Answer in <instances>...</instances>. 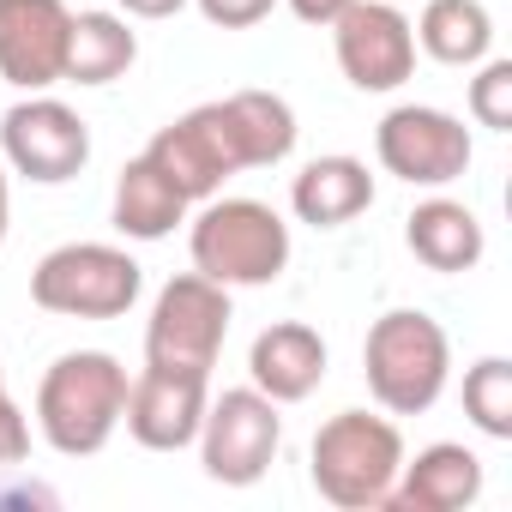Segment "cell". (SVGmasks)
I'll use <instances>...</instances> for the list:
<instances>
[{
    "mask_svg": "<svg viewBox=\"0 0 512 512\" xmlns=\"http://www.w3.org/2000/svg\"><path fill=\"white\" fill-rule=\"evenodd\" d=\"M127 410V368L109 350H67L37 380V434L61 458H97Z\"/></svg>",
    "mask_w": 512,
    "mask_h": 512,
    "instance_id": "1",
    "label": "cell"
},
{
    "mask_svg": "<svg viewBox=\"0 0 512 512\" xmlns=\"http://www.w3.org/2000/svg\"><path fill=\"white\" fill-rule=\"evenodd\" d=\"M193 272L223 290H260L278 284L290 266V223L266 199H205L187 235Z\"/></svg>",
    "mask_w": 512,
    "mask_h": 512,
    "instance_id": "2",
    "label": "cell"
},
{
    "mask_svg": "<svg viewBox=\"0 0 512 512\" xmlns=\"http://www.w3.org/2000/svg\"><path fill=\"white\" fill-rule=\"evenodd\" d=\"M362 374H368V392L386 416H422L440 404V392L452 380V344H446L434 314L392 308L368 326Z\"/></svg>",
    "mask_w": 512,
    "mask_h": 512,
    "instance_id": "3",
    "label": "cell"
},
{
    "mask_svg": "<svg viewBox=\"0 0 512 512\" xmlns=\"http://www.w3.org/2000/svg\"><path fill=\"white\" fill-rule=\"evenodd\" d=\"M314 488L344 506V512H368L386 506L398 470H404V434L392 416H368V410H338L320 434H314Z\"/></svg>",
    "mask_w": 512,
    "mask_h": 512,
    "instance_id": "4",
    "label": "cell"
},
{
    "mask_svg": "<svg viewBox=\"0 0 512 512\" xmlns=\"http://www.w3.org/2000/svg\"><path fill=\"white\" fill-rule=\"evenodd\" d=\"M145 290V272L127 247L109 241H67L43 253L31 272V302L61 320H121Z\"/></svg>",
    "mask_w": 512,
    "mask_h": 512,
    "instance_id": "5",
    "label": "cell"
},
{
    "mask_svg": "<svg viewBox=\"0 0 512 512\" xmlns=\"http://www.w3.org/2000/svg\"><path fill=\"white\" fill-rule=\"evenodd\" d=\"M229 338V290L181 272L157 290L151 320H145V362L151 368H181V374H211Z\"/></svg>",
    "mask_w": 512,
    "mask_h": 512,
    "instance_id": "6",
    "label": "cell"
},
{
    "mask_svg": "<svg viewBox=\"0 0 512 512\" xmlns=\"http://www.w3.org/2000/svg\"><path fill=\"white\" fill-rule=\"evenodd\" d=\"M284 446V416L260 386H229L223 398H205L199 422V458L205 476L223 488H253Z\"/></svg>",
    "mask_w": 512,
    "mask_h": 512,
    "instance_id": "7",
    "label": "cell"
},
{
    "mask_svg": "<svg viewBox=\"0 0 512 512\" xmlns=\"http://www.w3.org/2000/svg\"><path fill=\"white\" fill-rule=\"evenodd\" d=\"M145 157L157 163V175H163L187 205L223 193V181L247 169V151H241V133H235V115H229L223 97L187 109V115L169 121V127H157V139L145 145Z\"/></svg>",
    "mask_w": 512,
    "mask_h": 512,
    "instance_id": "8",
    "label": "cell"
},
{
    "mask_svg": "<svg viewBox=\"0 0 512 512\" xmlns=\"http://www.w3.org/2000/svg\"><path fill=\"white\" fill-rule=\"evenodd\" d=\"M0 163L37 187H61L91 163V127L61 97L31 91L25 103L0 115Z\"/></svg>",
    "mask_w": 512,
    "mask_h": 512,
    "instance_id": "9",
    "label": "cell"
},
{
    "mask_svg": "<svg viewBox=\"0 0 512 512\" xmlns=\"http://www.w3.org/2000/svg\"><path fill=\"white\" fill-rule=\"evenodd\" d=\"M374 157L386 175L410 181V187H452L476 145H470V127L446 109H428V103H398L380 127H374Z\"/></svg>",
    "mask_w": 512,
    "mask_h": 512,
    "instance_id": "10",
    "label": "cell"
},
{
    "mask_svg": "<svg viewBox=\"0 0 512 512\" xmlns=\"http://www.w3.org/2000/svg\"><path fill=\"white\" fill-rule=\"evenodd\" d=\"M326 31H332L338 67L356 91H398L416 73V31H410L404 7H392V0H356Z\"/></svg>",
    "mask_w": 512,
    "mask_h": 512,
    "instance_id": "11",
    "label": "cell"
},
{
    "mask_svg": "<svg viewBox=\"0 0 512 512\" xmlns=\"http://www.w3.org/2000/svg\"><path fill=\"white\" fill-rule=\"evenodd\" d=\"M205 398H211V374H181V368H139V380H127V434L145 452H181L199 440L205 422Z\"/></svg>",
    "mask_w": 512,
    "mask_h": 512,
    "instance_id": "12",
    "label": "cell"
},
{
    "mask_svg": "<svg viewBox=\"0 0 512 512\" xmlns=\"http://www.w3.org/2000/svg\"><path fill=\"white\" fill-rule=\"evenodd\" d=\"M67 37H73L67 0H0V79L13 91L61 85Z\"/></svg>",
    "mask_w": 512,
    "mask_h": 512,
    "instance_id": "13",
    "label": "cell"
},
{
    "mask_svg": "<svg viewBox=\"0 0 512 512\" xmlns=\"http://www.w3.org/2000/svg\"><path fill=\"white\" fill-rule=\"evenodd\" d=\"M247 374L272 404H302L326 380V338L314 326H302V320H278V326H266L260 338H253Z\"/></svg>",
    "mask_w": 512,
    "mask_h": 512,
    "instance_id": "14",
    "label": "cell"
},
{
    "mask_svg": "<svg viewBox=\"0 0 512 512\" xmlns=\"http://www.w3.org/2000/svg\"><path fill=\"white\" fill-rule=\"evenodd\" d=\"M482 494V458L458 440H434L422 446L416 458H404L386 506H404V512H458Z\"/></svg>",
    "mask_w": 512,
    "mask_h": 512,
    "instance_id": "15",
    "label": "cell"
},
{
    "mask_svg": "<svg viewBox=\"0 0 512 512\" xmlns=\"http://www.w3.org/2000/svg\"><path fill=\"white\" fill-rule=\"evenodd\" d=\"M404 241H410L416 260L428 272H440V278L476 272L482 253H488V235H482V223H476V211L464 199H422L404 217Z\"/></svg>",
    "mask_w": 512,
    "mask_h": 512,
    "instance_id": "16",
    "label": "cell"
},
{
    "mask_svg": "<svg viewBox=\"0 0 512 512\" xmlns=\"http://www.w3.org/2000/svg\"><path fill=\"white\" fill-rule=\"evenodd\" d=\"M368 205H374V175L362 157H314L290 181V211L314 229H344Z\"/></svg>",
    "mask_w": 512,
    "mask_h": 512,
    "instance_id": "17",
    "label": "cell"
},
{
    "mask_svg": "<svg viewBox=\"0 0 512 512\" xmlns=\"http://www.w3.org/2000/svg\"><path fill=\"white\" fill-rule=\"evenodd\" d=\"M410 31L416 49L440 67H476L494 49V19L482 0H422V19Z\"/></svg>",
    "mask_w": 512,
    "mask_h": 512,
    "instance_id": "18",
    "label": "cell"
},
{
    "mask_svg": "<svg viewBox=\"0 0 512 512\" xmlns=\"http://www.w3.org/2000/svg\"><path fill=\"white\" fill-rule=\"evenodd\" d=\"M175 223H187V199L157 175V163L139 151L121 175H115V229L133 241H163L175 235Z\"/></svg>",
    "mask_w": 512,
    "mask_h": 512,
    "instance_id": "19",
    "label": "cell"
},
{
    "mask_svg": "<svg viewBox=\"0 0 512 512\" xmlns=\"http://www.w3.org/2000/svg\"><path fill=\"white\" fill-rule=\"evenodd\" d=\"M139 61V37L121 13H73L67 37V85H115Z\"/></svg>",
    "mask_w": 512,
    "mask_h": 512,
    "instance_id": "20",
    "label": "cell"
},
{
    "mask_svg": "<svg viewBox=\"0 0 512 512\" xmlns=\"http://www.w3.org/2000/svg\"><path fill=\"white\" fill-rule=\"evenodd\" d=\"M229 115H235V133H241V151H247V169H272L296 151V109L278 97V91H235L223 97Z\"/></svg>",
    "mask_w": 512,
    "mask_h": 512,
    "instance_id": "21",
    "label": "cell"
},
{
    "mask_svg": "<svg viewBox=\"0 0 512 512\" xmlns=\"http://www.w3.org/2000/svg\"><path fill=\"white\" fill-rule=\"evenodd\" d=\"M464 416L488 440H512V362L506 356H482L464 374Z\"/></svg>",
    "mask_w": 512,
    "mask_h": 512,
    "instance_id": "22",
    "label": "cell"
},
{
    "mask_svg": "<svg viewBox=\"0 0 512 512\" xmlns=\"http://www.w3.org/2000/svg\"><path fill=\"white\" fill-rule=\"evenodd\" d=\"M470 115H476V127H488V133H512V61H476Z\"/></svg>",
    "mask_w": 512,
    "mask_h": 512,
    "instance_id": "23",
    "label": "cell"
},
{
    "mask_svg": "<svg viewBox=\"0 0 512 512\" xmlns=\"http://www.w3.org/2000/svg\"><path fill=\"white\" fill-rule=\"evenodd\" d=\"M25 452H31V422L13 404V392H7V374H0V470L25 464Z\"/></svg>",
    "mask_w": 512,
    "mask_h": 512,
    "instance_id": "24",
    "label": "cell"
},
{
    "mask_svg": "<svg viewBox=\"0 0 512 512\" xmlns=\"http://www.w3.org/2000/svg\"><path fill=\"white\" fill-rule=\"evenodd\" d=\"M272 7H278V0H199V13L217 31H247V25H260Z\"/></svg>",
    "mask_w": 512,
    "mask_h": 512,
    "instance_id": "25",
    "label": "cell"
},
{
    "mask_svg": "<svg viewBox=\"0 0 512 512\" xmlns=\"http://www.w3.org/2000/svg\"><path fill=\"white\" fill-rule=\"evenodd\" d=\"M350 7H356V0H290V13H296L302 25H320V31H326V25H338Z\"/></svg>",
    "mask_w": 512,
    "mask_h": 512,
    "instance_id": "26",
    "label": "cell"
},
{
    "mask_svg": "<svg viewBox=\"0 0 512 512\" xmlns=\"http://www.w3.org/2000/svg\"><path fill=\"white\" fill-rule=\"evenodd\" d=\"M181 7H187V0H121L127 19H175Z\"/></svg>",
    "mask_w": 512,
    "mask_h": 512,
    "instance_id": "27",
    "label": "cell"
},
{
    "mask_svg": "<svg viewBox=\"0 0 512 512\" xmlns=\"http://www.w3.org/2000/svg\"><path fill=\"white\" fill-rule=\"evenodd\" d=\"M7 223H13V187H7V163H0V241H7Z\"/></svg>",
    "mask_w": 512,
    "mask_h": 512,
    "instance_id": "28",
    "label": "cell"
},
{
    "mask_svg": "<svg viewBox=\"0 0 512 512\" xmlns=\"http://www.w3.org/2000/svg\"><path fill=\"white\" fill-rule=\"evenodd\" d=\"M392 7H410V0H392Z\"/></svg>",
    "mask_w": 512,
    "mask_h": 512,
    "instance_id": "29",
    "label": "cell"
}]
</instances>
